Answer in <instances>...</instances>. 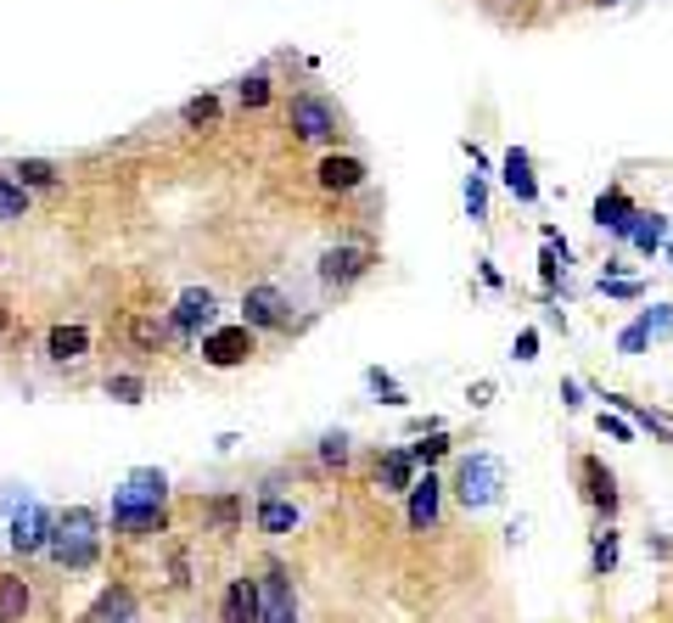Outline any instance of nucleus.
Wrapping results in <instances>:
<instances>
[{"label": "nucleus", "mask_w": 673, "mask_h": 623, "mask_svg": "<svg viewBox=\"0 0 673 623\" xmlns=\"http://www.w3.org/2000/svg\"><path fill=\"white\" fill-rule=\"evenodd\" d=\"M101 511L96 506H67V511H56V534H51V562L56 568H67V573H90L96 562H101Z\"/></svg>", "instance_id": "f257e3e1"}, {"label": "nucleus", "mask_w": 673, "mask_h": 623, "mask_svg": "<svg viewBox=\"0 0 673 623\" xmlns=\"http://www.w3.org/2000/svg\"><path fill=\"white\" fill-rule=\"evenodd\" d=\"M455 500L466 511H488V506L505 500V461L499 455H488V449L466 455V461L455 467Z\"/></svg>", "instance_id": "f03ea898"}, {"label": "nucleus", "mask_w": 673, "mask_h": 623, "mask_svg": "<svg viewBox=\"0 0 673 623\" xmlns=\"http://www.w3.org/2000/svg\"><path fill=\"white\" fill-rule=\"evenodd\" d=\"M107 522H113V534H124V539H152V534L168 529V506H152L141 495H129V488H113Z\"/></svg>", "instance_id": "7ed1b4c3"}, {"label": "nucleus", "mask_w": 673, "mask_h": 623, "mask_svg": "<svg viewBox=\"0 0 673 623\" xmlns=\"http://www.w3.org/2000/svg\"><path fill=\"white\" fill-rule=\"evenodd\" d=\"M51 534H56V511L51 506H23L17 517H7V545L12 556H46L51 550Z\"/></svg>", "instance_id": "20e7f679"}, {"label": "nucleus", "mask_w": 673, "mask_h": 623, "mask_svg": "<svg viewBox=\"0 0 673 623\" xmlns=\"http://www.w3.org/2000/svg\"><path fill=\"white\" fill-rule=\"evenodd\" d=\"M253 584H258V623H297V589L281 562H264Z\"/></svg>", "instance_id": "39448f33"}, {"label": "nucleus", "mask_w": 673, "mask_h": 623, "mask_svg": "<svg viewBox=\"0 0 673 623\" xmlns=\"http://www.w3.org/2000/svg\"><path fill=\"white\" fill-rule=\"evenodd\" d=\"M258 348L253 338V326L247 320H236V326H214V332H202V359H208L214 371H230V366H247Z\"/></svg>", "instance_id": "423d86ee"}, {"label": "nucleus", "mask_w": 673, "mask_h": 623, "mask_svg": "<svg viewBox=\"0 0 673 623\" xmlns=\"http://www.w3.org/2000/svg\"><path fill=\"white\" fill-rule=\"evenodd\" d=\"M579 488H584V506H589L600 522L618 517L623 495H618V478H612V467H606L600 455H584V461H579Z\"/></svg>", "instance_id": "0eeeda50"}, {"label": "nucleus", "mask_w": 673, "mask_h": 623, "mask_svg": "<svg viewBox=\"0 0 673 623\" xmlns=\"http://www.w3.org/2000/svg\"><path fill=\"white\" fill-rule=\"evenodd\" d=\"M214 315H219L214 292L208 287H186L175 315H168V332H175V338H202V332H214Z\"/></svg>", "instance_id": "6e6552de"}, {"label": "nucleus", "mask_w": 673, "mask_h": 623, "mask_svg": "<svg viewBox=\"0 0 673 623\" xmlns=\"http://www.w3.org/2000/svg\"><path fill=\"white\" fill-rule=\"evenodd\" d=\"M242 309H247V326L253 332H287L292 326V304H287V292L281 287H247L242 292Z\"/></svg>", "instance_id": "1a4fd4ad"}, {"label": "nucleus", "mask_w": 673, "mask_h": 623, "mask_svg": "<svg viewBox=\"0 0 673 623\" xmlns=\"http://www.w3.org/2000/svg\"><path fill=\"white\" fill-rule=\"evenodd\" d=\"M404 500H410V529H416V534L437 529V511H444V483H437V472H421Z\"/></svg>", "instance_id": "9d476101"}, {"label": "nucleus", "mask_w": 673, "mask_h": 623, "mask_svg": "<svg viewBox=\"0 0 673 623\" xmlns=\"http://www.w3.org/2000/svg\"><path fill=\"white\" fill-rule=\"evenodd\" d=\"M370 270V253L365 247H326L320 253V281L326 287H354Z\"/></svg>", "instance_id": "9b49d317"}, {"label": "nucleus", "mask_w": 673, "mask_h": 623, "mask_svg": "<svg viewBox=\"0 0 673 623\" xmlns=\"http://www.w3.org/2000/svg\"><path fill=\"white\" fill-rule=\"evenodd\" d=\"M292 129L303 141H331L336 118H331V107L320 102V96H297V102H292Z\"/></svg>", "instance_id": "f8f14e48"}, {"label": "nucleus", "mask_w": 673, "mask_h": 623, "mask_svg": "<svg viewBox=\"0 0 673 623\" xmlns=\"http://www.w3.org/2000/svg\"><path fill=\"white\" fill-rule=\"evenodd\" d=\"M416 478H421V467L410 461V449H382V461H377V488L382 495H410Z\"/></svg>", "instance_id": "ddd939ff"}, {"label": "nucleus", "mask_w": 673, "mask_h": 623, "mask_svg": "<svg viewBox=\"0 0 673 623\" xmlns=\"http://www.w3.org/2000/svg\"><path fill=\"white\" fill-rule=\"evenodd\" d=\"M219 623H258V584H253V578H230V584H225Z\"/></svg>", "instance_id": "4468645a"}, {"label": "nucleus", "mask_w": 673, "mask_h": 623, "mask_svg": "<svg viewBox=\"0 0 673 623\" xmlns=\"http://www.w3.org/2000/svg\"><path fill=\"white\" fill-rule=\"evenodd\" d=\"M634 203H628V191L623 186H612V191H600L595 196V225L600 231H612V237H628V225H634Z\"/></svg>", "instance_id": "2eb2a0df"}, {"label": "nucleus", "mask_w": 673, "mask_h": 623, "mask_svg": "<svg viewBox=\"0 0 673 623\" xmlns=\"http://www.w3.org/2000/svg\"><path fill=\"white\" fill-rule=\"evenodd\" d=\"M499 175H505V191H511L517 203H538V180H533V157H528V147H511V152H505Z\"/></svg>", "instance_id": "dca6fc26"}, {"label": "nucleus", "mask_w": 673, "mask_h": 623, "mask_svg": "<svg viewBox=\"0 0 673 623\" xmlns=\"http://www.w3.org/2000/svg\"><path fill=\"white\" fill-rule=\"evenodd\" d=\"M85 623H141V607H135L129 584H107V589H101V601L90 607Z\"/></svg>", "instance_id": "f3484780"}, {"label": "nucleus", "mask_w": 673, "mask_h": 623, "mask_svg": "<svg viewBox=\"0 0 673 623\" xmlns=\"http://www.w3.org/2000/svg\"><path fill=\"white\" fill-rule=\"evenodd\" d=\"M303 522V511L292 506V500H281V495H258V534H269V539H281V534H292Z\"/></svg>", "instance_id": "a211bd4d"}, {"label": "nucleus", "mask_w": 673, "mask_h": 623, "mask_svg": "<svg viewBox=\"0 0 673 623\" xmlns=\"http://www.w3.org/2000/svg\"><path fill=\"white\" fill-rule=\"evenodd\" d=\"M46 354L56 359V366H74V359H85V354H90V332H85V326H51Z\"/></svg>", "instance_id": "6ab92c4d"}, {"label": "nucleus", "mask_w": 673, "mask_h": 623, "mask_svg": "<svg viewBox=\"0 0 673 623\" xmlns=\"http://www.w3.org/2000/svg\"><path fill=\"white\" fill-rule=\"evenodd\" d=\"M28 607H34V589H28V578H17V573H0V623H28Z\"/></svg>", "instance_id": "aec40b11"}, {"label": "nucleus", "mask_w": 673, "mask_h": 623, "mask_svg": "<svg viewBox=\"0 0 673 623\" xmlns=\"http://www.w3.org/2000/svg\"><path fill=\"white\" fill-rule=\"evenodd\" d=\"M618 556H623V539H618V529H612V522H600V529H595V539H589V573H595V578L618 573Z\"/></svg>", "instance_id": "412c9836"}, {"label": "nucleus", "mask_w": 673, "mask_h": 623, "mask_svg": "<svg viewBox=\"0 0 673 623\" xmlns=\"http://www.w3.org/2000/svg\"><path fill=\"white\" fill-rule=\"evenodd\" d=\"M320 186H326V191H359V186H365V163L331 152V157L320 163Z\"/></svg>", "instance_id": "4be33fe9"}, {"label": "nucleus", "mask_w": 673, "mask_h": 623, "mask_svg": "<svg viewBox=\"0 0 673 623\" xmlns=\"http://www.w3.org/2000/svg\"><path fill=\"white\" fill-rule=\"evenodd\" d=\"M623 242H634L639 253H662V247H668V214H634V225H628Z\"/></svg>", "instance_id": "5701e85b"}, {"label": "nucleus", "mask_w": 673, "mask_h": 623, "mask_svg": "<svg viewBox=\"0 0 673 623\" xmlns=\"http://www.w3.org/2000/svg\"><path fill=\"white\" fill-rule=\"evenodd\" d=\"M118 488H129V495H141L152 506H168V472H157V467H135Z\"/></svg>", "instance_id": "b1692460"}, {"label": "nucleus", "mask_w": 673, "mask_h": 623, "mask_svg": "<svg viewBox=\"0 0 673 623\" xmlns=\"http://www.w3.org/2000/svg\"><path fill=\"white\" fill-rule=\"evenodd\" d=\"M236 522H242V495H214V500H208V529H214L219 539H230Z\"/></svg>", "instance_id": "393cba45"}, {"label": "nucleus", "mask_w": 673, "mask_h": 623, "mask_svg": "<svg viewBox=\"0 0 673 623\" xmlns=\"http://www.w3.org/2000/svg\"><path fill=\"white\" fill-rule=\"evenodd\" d=\"M12 180H17L23 191H28V186H40V191H46V186H56L62 175H56V163H46V157H23L17 169H12Z\"/></svg>", "instance_id": "a878e982"}, {"label": "nucleus", "mask_w": 673, "mask_h": 623, "mask_svg": "<svg viewBox=\"0 0 673 623\" xmlns=\"http://www.w3.org/2000/svg\"><path fill=\"white\" fill-rule=\"evenodd\" d=\"M444 455H449V433H444V428H437V433H421V444H410V461L427 467V472L444 461Z\"/></svg>", "instance_id": "bb28decb"}, {"label": "nucleus", "mask_w": 673, "mask_h": 623, "mask_svg": "<svg viewBox=\"0 0 673 623\" xmlns=\"http://www.w3.org/2000/svg\"><path fill=\"white\" fill-rule=\"evenodd\" d=\"M365 387L377 393L382 405H410V393H404V387L393 382V371H382V366H370V371H365Z\"/></svg>", "instance_id": "cd10ccee"}, {"label": "nucleus", "mask_w": 673, "mask_h": 623, "mask_svg": "<svg viewBox=\"0 0 673 623\" xmlns=\"http://www.w3.org/2000/svg\"><path fill=\"white\" fill-rule=\"evenodd\" d=\"M107 399H118V405H141V399H147V382L135 377V371H113V377H107Z\"/></svg>", "instance_id": "c85d7f7f"}, {"label": "nucleus", "mask_w": 673, "mask_h": 623, "mask_svg": "<svg viewBox=\"0 0 673 623\" xmlns=\"http://www.w3.org/2000/svg\"><path fill=\"white\" fill-rule=\"evenodd\" d=\"M348 455H354V438L336 428V433H320V467H348Z\"/></svg>", "instance_id": "c756f323"}, {"label": "nucleus", "mask_w": 673, "mask_h": 623, "mask_svg": "<svg viewBox=\"0 0 673 623\" xmlns=\"http://www.w3.org/2000/svg\"><path fill=\"white\" fill-rule=\"evenodd\" d=\"M639 332H646L651 343H662V338H673V304H651L646 315H639Z\"/></svg>", "instance_id": "7c9ffc66"}, {"label": "nucleus", "mask_w": 673, "mask_h": 623, "mask_svg": "<svg viewBox=\"0 0 673 623\" xmlns=\"http://www.w3.org/2000/svg\"><path fill=\"white\" fill-rule=\"evenodd\" d=\"M466 214H471V225H488V186H483V175H466Z\"/></svg>", "instance_id": "2f4dec72"}, {"label": "nucleus", "mask_w": 673, "mask_h": 623, "mask_svg": "<svg viewBox=\"0 0 673 623\" xmlns=\"http://www.w3.org/2000/svg\"><path fill=\"white\" fill-rule=\"evenodd\" d=\"M129 343H135V348H157V343H163V320L135 315V320H129Z\"/></svg>", "instance_id": "473e14b6"}, {"label": "nucleus", "mask_w": 673, "mask_h": 623, "mask_svg": "<svg viewBox=\"0 0 673 623\" xmlns=\"http://www.w3.org/2000/svg\"><path fill=\"white\" fill-rule=\"evenodd\" d=\"M28 214V191L17 180H0V219H23Z\"/></svg>", "instance_id": "72a5a7b5"}, {"label": "nucleus", "mask_w": 673, "mask_h": 623, "mask_svg": "<svg viewBox=\"0 0 673 623\" xmlns=\"http://www.w3.org/2000/svg\"><path fill=\"white\" fill-rule=\"evenodd\" d=\"M191 129H202V124H214L219 118V96H191V102H186V113H180Z\"/></svg>", "instance_id": "f704fd0d"}, {"label": "nucleus", "mask_w": 673, "mask_h": 623, "mask_svg": "<svg viewBox=\"0 0 673 623\" xmlns=\"http://www.w3.org/2000/svg\"><path fill=\"white\" fill-rule=\"evenodd\" d=\"M595 428H600L606 438H618V444H634V421L618 416V410H600V416H595Z\"/></svg>", "instance_id": "c9c22d12"}, {"label": "nucleus", "mask_w": 673, "mask_h": 623, "mask_svg": "<svg viewBox=\"0 0 673 623\" xmlns=\"http://www.w3.org/2000/svg\"><path fill=\"white\" fill-rule=\"evenodd\" d=\"M600 292H606V298H639V281H628V276H600Z\"/></svg>", "instance_id": "e433bc0d"}, {"label": "nucleus", "mask_w": 673, "mask_h": 623, "mask_svg": "<svg viewBox=\"0 0 673 623\" xmlns=\"http://www.w3.org/2000/svg\"><path fill=\"white\" fill-rule=\"evenodd\" d=\"M168 584H175V589H186L191 584V556L175 545V550H168Z\"/></svg>", "instance_id": "4c0bfd02"}, {"label": "nucleus", "mask_w": 673, "mask_h": 623, "mask_svg": "<svg viewBox=\"0 0 673 623\" xmlns=\"http://www.w3.org/2000/svg\"><path fill=\"white\" fill-rule=\"evenodd\" d=\"M646 348H651V338L639 332V320H634V326H623V332H618V354H646Z\"/></svg>", "instance_id": "58836bf2"}, {"label": "nucleus", "mask_w": 673, "mask_h": 623, "mask_svg": "<svg viewBox=\"0 0 673 623\" xmlns=\"http://www.w3.org/2000/svg\"><path fill=\"white\" fill-rule=\"evenodd\" d=\"M264 102H269V79L264 74L242 79V107H264Z\"/></svg>", "instance_id": "ea45409f"}, {"label": "nucleus", "mask_w": 673, "mask_h": 623, "mask_svg": "<svg viewBox=\"0 0 673 623\" xmlns=\"http://www.w3.org/2000/svg\"><path fill=\"white\" fill-rule=\"evenodd\" d=\"M23 506H34V495H28V488H17V483H7V495H0V511L17 517Z\"/></svg>", "instance_id": "a19ab883"}, {"label": "nucleus", "mask_w": 673, "mask_h": 623, "mask_svg": "<svg viewBox=\"0 0 673 623\" xmlns=\"http://www.w3.org/2000/svg\"><path fill=\"white\" fill-rule=\"evenodd\" d=\"M494 393H499V387L483 377V382H471V387H466V399H471V410H488V405H494Z\"/></svg>", "instance_id": "79ce46f5"}, {"label": "nucleus", "mask_w": 673, "mask_h": 623, "mask_svg": "<svg viewBox=\"0 0 673 623\" xmlns=\"http://www.w3.org/2000/svg\"><path fill=\"white\" fill-rule=\"evenodd\" d=\"M511 354L522 359V366H528V359H538V332H533V326H528V332H517V348Z\"/></svg>", "instance_id": "37998d69"}, {"label": "nucleus", "mask_w": 673, "mask_h": 623, "mask_svg": "<svg viewBox=\"0 0 673 623\" xmlns=\"http://www.w3.org/2000/svg\"><path fill=\"white\" fill-rule=\"evenodd\" d=\"M561 405L567 410H584V387L579 382H561Z\"/></svg>", "instance_id": "c03bdc74"}, {"label": "nucleus", "mask_w": 673, "mask_h": 623, "mask_svg": "<svg viewBox=\"0 0 673 623\" xmlns=\"http://www.w3.org/2000/svg\"><path fill=\"white\" fill-rule=\"evenodd\" d=\"M12 332V315H7V304H0V338H7Z\"/></svg>", "instance_id": "a18cd8bd"}, {"label": "nucleus", "mask_w": 673, "mask_h": 623, "mask_svg": "<svg viewBox=\"0 0 673 623\" xmlns=\"http://www.w3.org/2000/svg\"><path fill=\"white\" fill-rule=\"evenodd\" d=\"M595 7H623V0H595Z\"/></svg>", "instance_id": "49530a36"}, {"label": "nucleus", "mask_w": 673, "mask_h": 623, "mask_svg": "<svg viewBox=\"0 0 673 623\" xmlns=\"http://www.w3.org/2000/svg\"><path fill=\"white\" fill-rule=\"evenodd\" d=\"M668 258H673V237H668Z\"/></svg>", "instance_id": "de8ad7c7"}]
</instances>
